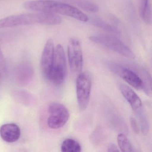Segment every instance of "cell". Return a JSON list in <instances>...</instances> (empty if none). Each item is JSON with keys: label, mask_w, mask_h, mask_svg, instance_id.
I'll use <instances>...</instances> for the list:
<instances>
[{"label": "cell", "mask_w": 152, "mask_h": 152, "mask_svg": "<svg viewBox=\"0 0 152 152\" xmlns=\"http://www.w3.org/2000/svg\"><path fill=\"white\" fill-rule=\"evenodd\" d=\"M91 23L92 24L94 25L95 26L99 27L105 31L110 32H117V31L113 27V26L104 21L100 18L97 17L93 18L91 20Z\"/></svg>", "instance_id": "obj_15"}, {"label": "cell", "mask_w": 152, "mask_h": 152, "mask_svg": "<svg viewBox=\"0 0 152 152\" xmlns=\"http://www.w3.org/2000/svg\"><path fill=\"white\" fill-rule=\"evenodd\" d=\"M120 150L117 147V146L114 144V143H111L108 145L107 147V151L109 152H120Z\"/></svg>", "instance_id": "obj_19"}, {"label": "cell", "mask_w": 152, "mask_h": 152, "mask_svg": "<svg viewBox=\"0 0 152 152\" xmlns=\"http://www.w3.org/2000/svg\"><path fill=\"white\" fill-rule=\"evenodd\" d=\"M91 80L87 72L80 73L76 80V91L79 108L84 111L88 107L90 98Z\"/></svg>", "instance_id": "obj_5"}, {"label": "cell", "mask_w": 152, "mask_h": 152, "mask_svg": "<svg viewBox=\"0 0 152 152\" xmlns=\"http://www.w3.org/2000/svg\"><path fill=\"white\" fill-rule=\"evenodd\" d=\"M23 6L28 10L64 15L83 22L88 21V17L78 9L71 5L55 1H31L26 2Z\"/></svg>", "instance_id": "obj_1"}, {"label": "cell", "mask_w": 152, "mask_h": 152, "mask_svg": "<svg viewBox=\"0 0 152 152\" xmlns=\"http://www.w3.org/2000/svg\"><path fill=\"white\" fill-rule=\"evenodd\" d=\"M67 54L71 71L75 73L80 72L83 66V55L80 43L77 39L69 40Z\"/></svg>", "instance_id": "obj_8"}, {"label": "cell", "mask_w": 152, "mask_h": 152, "mask_svg": "<svg viewBox=\"0 0 152 152\" xmlns=\"http://www.w3.org/2000/svg\"><path fill=\"white\" fill-rule=\"evenodd\" d=\"M49 116L48 119V124L52 129H58L65 125L70 117L67 108L62 104L52 103L48 108Z\"/></svg>", "instance_id": "obj_7"}, {"label": "cell", "mask_w": 152, "mask_h": 152, "mask_svg": "<svg viewBox=\"0 0 152 152\" xmlns=\"http://www.w3.org/2000/svg\"><path fill=\"white\" fill-rule=\"evenodd\" d=\"M55 49L54 41L52 39H48L45 44L41 59L42 71L47 78L52 68Z\"/></svg>", "instance_id": "obj_10"}, {"label": "cell", "mask_w": 152, "mask_h": 152, "mask_svg": "<svg viewBox=\"0 0 152 152\" xmlns=\"http://www.w3.org/2000/svg\"><path fill=\"white\" fill-rule=\"evenodd\" d=\"M130 122L132 129L134 133L136 134H138L140 131L139 127H138L137 122L136 119L133 117H131L130 119Z\"/></svg>", "instance_id": "obj_18"}, {"label": "cell", "mask_w": 152, "mask_h": 152, "mask_svg": "<svg viewBox=\"0 0 152 152\" xmlns=\"http://www.w3.org/2000/svg\"><path fill=\"white\" fill-rule=\"evenodd\" d=\"M62 21V18L54 13H27L0 19V29L35 24L56 25L61 23Z\"/></svg>", "instance_id": "obj_2"}, {"label": "cell", "mask_w": 152, "mask_h": 152, "mask_svg": "<svg viewBox=\"0 0 152 152\" xmlns=\"http://www.w3.org/2000/svg\"><path fill=\"white\" fill-rule=\"evenodd\" d=\"M118 145L122 152H134L133 147L127 137L123 133H120L117 136Z\"/></svg>", "instance_id": "obj_13"}, {"label": "cell", "mask_w": 152, "mask_h": 152, "mask_svg": "<svg viewBox=\"0 0 152 152\" xmlns=\"http://www.w3.org/2000/svg\"><path fill=\"white\" fill-rule=\"evenodd\" d=\"M6 69V61L4 55L0 49V81L3 78Z\"/></svg>", "instance_id": "obj_17"}, {"label": "cell", "mask_w": 152, "mask_h": 152, "mask_svg": "<svg viewBox=\"0 0 152 152\" xmlns=\"http://www.w3.org/2000/svg\"><path fill=\"white\" fill-rule=\"evenodd\" d=\"M111 69L124 80L137 89L144 90L145 83L140 77L131 69L119 65L111 66Z\"/></svg>", "instance_id": "obj_9"}, {"label": "cell", "mask_w": 152, "mask_h": 152, "mask_svg": "<svg viewBox=\"0 0 152 152\" xmlns=\"http://www.w3.org/2000/svg\"><path fill=\"white\" fill-rule=\"evenodd\" d=\"M89 39L93 42L124 56L132 59L135 58V55L131 50L116 37L106 34H99L91 36Z\"/></svg>", "instance_id": "obj_4"}, {"label": "cell", "mask_w": 152, "mask_h": 152, "mask_svg": "<svg viewBox=\"0 0 152 152\" xmlns=\"http://www.w3.org/2000/svg\"><path fill=\"white\" fill-rule=\"evenodd\" d=\"M67 74L66 58L63 46L58 44L55 49L54 60L51 71L47 79L54 84H62Z\"/></svg>", "instance_id": "obj_3"}, {"label": "cell", "mask_w": 152, "mask_h": 152, "mask_svg": "<svg viewBox=\"0 0 152 152\" xmlns=\"http://www.w3.org/2000/svg\"><path fill=\"white\" fill-rule=\"evenodd\" d=\"M78 4L81 8L86 11L91 12H96L99 11L98 7L91 1L82 0L79 1Z\"/></svg>", "instance_id": "obj_16"}, {"label": "cell", "mask_w": 152, "mask_h": 152, "mask_svg": "<svg viewBox=\"0 0 152 152\" xmlns=\"http://www.w3.org/2000/svg\"><path fill=\"white\" fill-rule=\"evenodd\" d=\"M21 136V130L15 124H3L0 128V136L8 143H13L17 141Z\"/></svg>", "instance_id": "obj_11"}, {"label": "cell", "mask_w": 152, "mask_h": 152, "mask_svg": "<svg viewBox=\"0 0 152 152\" xmlns=\"http://www.w3.org/2000/svg\"><path fill=\"white\" fill-rule=\"evenodd\" d=\"M119 88L124 97L130 105L136 114L139 123L144 122L148 120L141 99L136 92L129 86L123 83L119 84Z\"/></svg>", "instance_id": "obj_6"}, {"label": "cell", "mask_w": 152, "mask_h": 152, "mask_svg": "<svg viewBox=\"0 0 152 152\" xmlns=\"http://www.w3.org/2000/svg\"><path fill=\"white\" fill-rule=\"evenodd\" d=\"M61 151L63 152H80L82 148L78 141L73 139H67L61 145Z\"/></svg>", "instance_id": "obj_12"}, {"label": "cell", "mask_w": 152, "mask_h": 152, "mask_svg": "<svg viewBox=\"0 0 152 152\" xmlns=\"http://www.w3.org/2000/svg\"><path fill=\"white\" fill-rule=\"evenodd\" d=\"M140 13L144 22L148 24H150L151 22V11L149 0H142Z\"/></svg>", "instance_id": "obj_14"}]
</instances>
